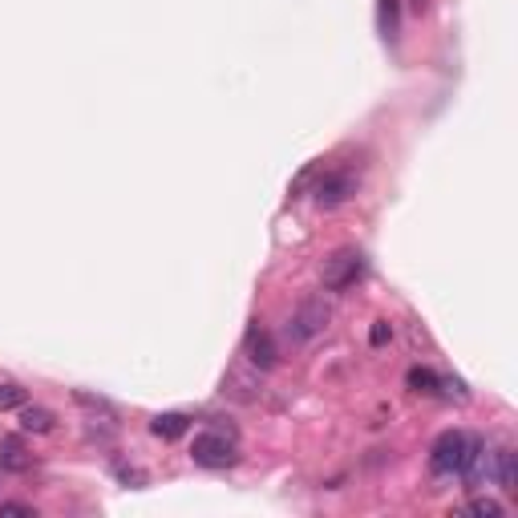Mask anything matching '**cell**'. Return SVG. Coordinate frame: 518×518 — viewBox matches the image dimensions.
<instances>
[{"label":"cell","mask_w":518,"mask_h":518,"mask_svg":"<svg viewBox=\"0 0 518 518\" xmlns=\"http://www.w3.org/2000/svg\"><path fill=\"white\" fill-rule=\"evenodd\" d=\"M191 458H194V466L223 470V466H235L240 450H235V438H227V433H219V430H207L191 442Z\"/></svg>","instance_id":"3957f363"},{"label":"cell","mask_w":518,"mask_h":518,"mask_svg":"<svg viewBox=\"0 0 518 518\" xmlns=\"http://www.w3.org/2000/svg\"><path fill=\"white\" fill-rule=\"evenodd\" d=\"M191 430V417L187 413H158L150 422V433L154 438H163V442H174V438H183Z\"/></svg>","instance_id":"9c48e42d"},{"label":"cell","mask_w":518,"mask_h":518,"mask_svg":"<svg viewBox=\"0 0 518 518\" xmlns=\"http://www.w3.org/2000/svg\"><path fill=\"white\" fill-rule=\"evenodd\" d=\"M482 446V438H474V433L466 430H446L438 442H433L430 450V470L442 474V478H450V474H461L466 470V461L474 458V450Z\"/></svg>","instance_id":"6da1fadb"},{"label":"cell","mask_w":518,"mask_h":518,"mask_svg":"<svg viewBox=\"0 0 518 518\" xmlns=\"http://www.w3.org/2000/svg\"><path fill=\"white\" fill-rule=\"evenodd\" d=\"M53 425H57V417L49 409H41V405H20V430L25 433H53Z\"/></svg>","instance_id":"30bf717a"},{"label":"cell","mask_w":518,"mask_h":518,"mask_svg":"<svg viewBox=\"0 0 518 518\" xmlns=\"http://www.w3.org/2000/svg\"><path fill=\"white\" fill-rule=\"evenodd\" d=\"M466 514H478V518H502V502H494V499H470V502H466Z\"/></svg>","instance_id":"4fadbf2b"},{"label":"cell","mask_w":518,"mask_h":518,"mask_svg":"<svg viewBox=\"0 0 518 518\" xmlns=\"http://www.w3.org/2000/svg\"><path fill=\"white\" fill-rule=\"evenodd\" d=\"M0 514H9V518H37V510L25 507V502H0Z\"/></svg>","instance_id":"9a60e30c"},{"label":"cell","mask_w":518,"mask_h":518,"mask_svg":"<svg viewBox=\"0 0 518 518\" xmlns=\"http://www.w3.org/2000/svg\"><path fill=\"white\" fill-rule=\"evenodd\" d=\"M328 320H332V308H328L324 300H304V304L292 312V320H288V340L292 345H308V340H316V336L328 328Z\"/></svg>","instance_id":"277c9868"},{"label":"cell","mask_w":518,"mask_h":518,"mask_svg":"<svg viewBox=\"0 0 518 518\" xmlns=\"http://www.w3.org/2000/svg\"><path fill=\"white\" fill-rule=\"evenodd\" d=\"M77 405H86V409H97V413H114L110 409V401H102V397H89V393H73Z\"/></svg>","instance_id":"2e32d148"},{"label":"cell","mask_w":518,"mask_h":518,"mask_svg":"<svg viewBox=\"0 0 518 518\" xmlns=\"http://www.w3.org/2000/svg\"><path fill=\"white\" fill-rule=\"evenodd\" d=\"M405 385H409L413 393H438V385H442V377L433 373V369H409Z\"/></svg>","instance_id":"8fae6325"},{"label":"cell","mask_w":518,"mask_h":518,"mask_svg":"<svg viewBox=\"0 0 518 518\" xmlns=\"http://www.w3.org/2000/svg\"><path fill=\"white\" fill-rule=\"evenodd\" d=\"M381 29H385V37L397 33V0H381Z\"/></svg>","instance_id":"5bb4252c"},{"label":"cell","mask_w":518,"mask_h":518,"mask_svg":"<svg viewBox=\"0 0 518 518\" xmlns=\"http://www.w3.org/2000/svg\"><path fill=\"white\" fill-rule=\"evenodd\" d=\"M312 194H316L320 207H340V202H348L356 194V179L348 171H328L316 179Z\"/></svg>","instance_id":"5b68a950"},{"label":"cell","mask_w":518,"mask_h":518,"mask_svg":"<svg viewBox=\"0 0 518 518\" xmlns=\"http://www.w3.org/2000/svg\"><path fill=\"white\" fill-rule=\"evenodd\" d=\"M494 478L507 494H518V453L514 450H494Z\"/></svg>","instance_id":"ba28073f"},{"label":"cell","mask_w":518,"mask_h":518,"mask_svg":"<svg viewBox=\"0 0 518 518\" xmlns=\"http://www.w3.org/2000/svg\"><path fill=\"white\" fill-rule=\"evenodd\" d=\"M0 470H9V474H25V470H33V453L25 450V442H20L17 433L0 438Z\"/></svg>","instance_id":"52a82bcc"},{"label":"cell","mask_w":518,"mask_h":518,"mask_svg":"<svg viewBox=\"0 0 518 518\" xmlns=\"http://www.w3.org/2000/svg\"><path fill=\"white\" fill-rule=\"evenodd\" d=\"M25 401H29V393H25V389H20L17 381H0V413L20 409Z\"/></svg>","instance_id":"7c38bea8"},{"label":"cell","mask_w":518,"mask_h":518,"mask_svg":"<svg viewBox=\"0 0 518 518\" xmlns=\"http://www.w3.org/2000/svg\"><path fill=\"white\" fill-rule=\"evenodd\" d=\"M369 340H373V345H377V348H381V345H385V340H393V328L385 324V320H377V324H373V332H369Z\"/></svg>","instance_id":"e0dca14e"},{"label":"cell","mask_w":518,"mask_h":518,"mask_svg":"<svg viewBox=\"0 0 518 518\" xmlns=\"http://www.w3.org/2000/svg\"><path fill=\"white\" fill-rule=\"evenodd\" d=\"M324 288L328 292H348L356 284V279L365 276V255L356 248H340V251H332V255L324 259Z\"/></svg>","instance_id":"7a4b0ae2"},{"label":"cell","mask_w":518,"mask_h":518,"mask_svg":"<svg viewBox=\"0 0 518 518\" xmlns=\"http://www.w3.org/2000/svg\"><path fill=\"white\" fill-rule=\"evenodd\" d=\"M243 356H248L255 369H276V365H279L276 340H271L268 328H259V320L248 328V336H243Z\"/></svg>","instance_id":"8992f818"}]
</instances>
